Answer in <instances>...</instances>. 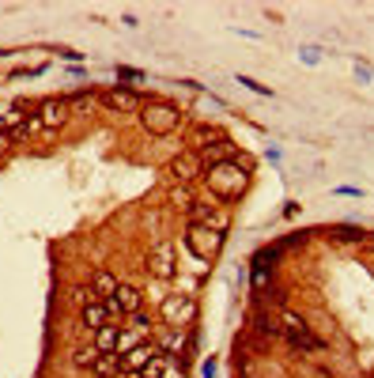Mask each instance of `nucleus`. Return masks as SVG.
I'll return each mask as SVG.
<instances>
[{
	"label": "nucleus",
	"mask_w": 374,
	"mask_h": 378,
	"mask_svg": "<svg viewBox=\"0 0 374 378\" xmlns=\"http://www.w3.org/2000/svg\"><path fill=\"white\" fill-rule=\"evenodd\" d=\"M152 276H159V280L174 276V242H159L152 250Z\"/></svg>",
	"instance_id": "obj_7"
},
{
	"label": "nucleus",
	"mask_w": 374,
	"mask_h": 378,
	"mask_svg": "<svg viewBox=\"0 0 374 378\" xmlns=\"http://www.w3.org/2000/svg\"><path fill=\"white\" fill-rule=\"evenodd\" d=\"M220 246H223V235H216L212 227L189 224V231H185V250L197 257V261H212V257L220 254Z\"/></svg>",
	"instance_id": "obj_3"
},
{
	"label": "nucleus",
	"mask_w": 374,
	"mask_h": 378,
	"mask_svg": "<svg viewBox=\"0 0 374 378\" xmlns=\"http://www.w3.org/2000/svg\"><path fill=\"white\" fill-rule=\"evenodd\" d=\"M117 371H121V356H99L91 363V375L95 378H117Z\"/></svg>",
	"instance_id": "obj_16"
},
{
	"label": "nucleus",
	"mask_w": 374,
	"mask_h": 378,
	"mask_svg": "<svg viewBox=\"0 0 374 378\" xmlns=\"http://www.w3.org/2000/svg\"><path fill=\"white\" fill-rule=\"evenodd\" d=\"M95 103H99V95H95V91H76V95L69 99V110H91Z\"/></svg>",
	"instance_id": "obj_19"
},
{
	"label": "nucleus",
	"mask_w": 374,
	"mask_h": 378,
	"mask_svg": "<svg viewBox=\"0 0 374 378\" xmlns=\"http://www.w3.org/2000/svg\"><path fill=\"white\" fill-rule=\"evenodd\" d=\"M140 125L152 136H171L182 125V110L171 103H148V106H140Z\"/></svg>",
	"instance_id": "obj_2"
},
{
	"label": "nucleus",
	"mask_w": 374,
	"mask_h": 378,
	"mask_svg": "<svg viewBox=\"0 0 374 378\" xmlns=\"http://www.w3.org/2000/svg\"><path fill=\"white\" fill-rule=\"evenodd\" d=\"M231 159H235V144H231V140H216V144H204V147H201L204 170H208V167H220V163H231Z\"/></svg>",
	"instance_id": "obj_8"
},
{
	"label": "nucleus",
	"mask_w": 374,
	"mask_h": 378,
	"mask_svg": "<svg viewBox=\"0 0 374 378\" xmlns=\"http://www.w3.org/2000/svg\"><path fill=\"white\" fill-rule=\"evenodd\" d=\"M166 318H171L174 321V326H182V321H189L193 318V310H197V307H193V299H189V295H174V299H166Z\"/></svg>",
	"instance_id": "obj_14"
},
{
	"label": "nucleus",
	"mask_w": 374,
	"mask_h": 378,
	"mask_svg": "<svg viewBox=\"0 0 374 378\" xmlns=\"http://www.w3.org/2000/svg\"><path fill=\"white\" fill-rule=\"evenodd\" d=\"M117 76H121V80H140V72H136V68H117Z\"/></svg>",
	"instance_id": "obj_27"
},
{
	"label": "nucleus",
	"mask_w": 374,
	"mask_h": 378,
	"mask_svg": "<svg viewBox=\"0 0 374 378\" xmlns=\"http://www.w3.org/2000/svg\"><path fill=\"white\" fill-rule=\"evenodd\" d=\"M148 326H152V318H148L144 310H136V314H129V329H136V333H144Z\"/></svg>",
	"instance_id": "obj_24"
},
{
	"label": "nucleus",
	"mask_w": 374,
	"mask_h": 378,
	"mask_svg": "<svg viewBox=\"0 0 374 378\" xmlns=\"http://www.w3.org/2000/svg\"><path fill=\"white\" fill-rule=\"evenodd\" d=\"M117 378H140V371H117Z\"/></svg>",
	"instance_id": "obj_29"
},
{
	"label": "nucleus",
	"mask_w": 374,
	"mask_h": 378,
	"mask_svg": "<svg viewBox=\"0 0 374 378\" xmlns=\"http://www.w3.org/2000/svg\"><path fill=\"white\" fill-rule=\"evenodd\" d=\"M69 299H72V303H76V307L83 310L87 303H95V295H91V288H83V284H80V288H72V291H69Z\"/></svg>",
	"instance_id": "obj_23"
},
{
	"label": "nucleus",
	"mask_w": 374,
	"mask_h": 378,
	"mask_svg": "<svg viewBox=\"0 0 374 378\" xmlns=\"http://www.w3.org/2000/svg\"><path fill=\"white\" fill-rule=\"evenodd\" d=\"M280 333H287L295 348H306V352H322V340H317L310 329H306V321L292 314V310H284V326H280Z\"/></svg>",
	"instance_id": "obj_4"
},
{
	"label": "nucleus",
	"mask_w": 374,
	"mask_h": 378,
	"mask_svg": "<svg viewBox=\"0 0 374 378\" xmlns=\"http://www.w3.org/2000/svg\"><path fill=\"white\" fill-rule=\"evenodd\" d=\"M87 288H91V295H95L99 303H106L110 295H114V291L121 288V284H117V276L110 272V269H99L95 276H91V284H87Z\"/></svg>",
	"instance_id": "obj_12"
},
{
	"label": "nucleus",
	"mask_w": 374,
	"mask_h": 378,
	"mask_svg": "<svg viewBox=\"0 0 374 378\" xmlns=\"http://www.w3.org/2000/svg\"><path fill=\"white\" fill-rule=\"evenodd\" d=\"M102 106H110V110H140V95L129 91V87H110V91H102Z\"/></svg>",
	"instance_id": "obj_9"
},
{
	"label": "nucleus",
	"mask_w": 374,
	"mask_h": 378,
	"mask_svg": "<svg viewBox=\"0 0 374 378\" xmlns=\"http://www.w3.org/2000/svg\"><path fill=\"white\" fill-rule=\"evenodd\" d=\"M95 359H99L95 340H91V344H76V348H72V367H91Z\"/></svg>",
	"instance_id": "obj_17"
},
{
	"label": "nucleus",
	"mask_w": 374,
	"mask_h": 378,
	"mask_svg": "<svg viewBox=\"0 0 374 378\" xmlns=\"http://www.w3.org/2000/svg\"><path fill=\"white\" fill-rule=\"evenodd\" d=\"M242 84H246L250 91H257V95H268V87H265V84H257V80H250V76H242Z\"/></svg>",
	"instance_id": "obj_26"
},
{
	"label": "nucleus",
	"mask_w": 374,
	"mask_h": 378,
	"mask_svg": "<svg viewBox=\"0 0 374 378\" xmlns=\"http://www.w3.org/2000/svg\"><path fill=\"white\" fill-rule=\"evenodd\" d=\"M38 117H27V122H20V125H15L12 129V133H8V136H12V140H27V136H31V133H38Z\"/></svg>",
	"instance_id": "obj_20"
},
{
	"label": "nucleus",
	"mask_w": 374,
	"mask_h": 378,
	"mask_svg": "<svg viewBox=\"0 0 374 378\" xmlns=\"http://www.w3.org/2000/svg\"><path fill=\"white\" fill-rule=\"evenodd\" d=\"M155 356H159V348H155V344H136L133 352L121 356V371H144V367L152 363Z\"/></svg>",
	"instance_id": "obj_11"
},
{
	"label": "nucleus",
	"mask_w": 374,
	"mask_h": 378,
	"mask_svg": "<svg viewBox=\"0 0 374 378\" xmlns=\"http://www.w3.org/2000/svg\"><path fill=\"white\" fill-rule=\"evenodd\" d=\"M171 174H174V178H182V182H193L197 174H204L201 155H178V159L171 163Z\"/></svg>",
	"instance_id": "obj_13"
},
{
	"label": "nucleus",
	"mask_w": 374,
	"mask_h": 378,
	"mask_svg": "<svg viewBox=\"0 0 374 378\" xmlns=\"http://www.w3.org/2000/svg\"><path fill=\"white\" fill-rule=\"evenodd\" d=\"M163 371H166V356L159 352V356L152 359V363H148L144 371H140V378H163Z\"/></svg>",
	"instance_id": "obj_22"
},
{
	"label": "nucleus",
	"mask_w": 374,
	"mask_h": 378,
	"mask_svg": "<svg viewBox=\"0 0 374 378\" xmlns=\"http://www.w3.org/2000/svg\"><path fill=\"white\" fill-rule=\"evenodd\" d=\"M8 144H12V136H8V133H0V152H4Z\"/></svg>",
	"instance_id": "obj_28"
},
{
	"label": "nucleus",
	"mask_w": 374,
	"mask_h": 378,
	"mask_svg": "<svg viewBox=\"0 0 374 378\" xmlns=\"http://www.w3.org/2000/svg\"><path fill=\"white\" fill-rule=\"evenodd\" d=\"M80 326L87 329V333H99L102 326H110V314H106V303H87V307L80 310Z\"/></svg>",
	"instance_id": "obj_10"
},
{
	"label": "nucleus",
	"mask_w": 374,
	"mask_h": 378,
	"mask_svg": "<svg viewBox=\"0 0 374 378\" xmlns=\"http://www.w3.org/2000/svg\"><path fill=\"white\" fill-rule=\"evenodd\" d=\"M34 117H38L42 129H61L64 117H69V99H45Z\"/></svg>",
	"instance_id": "obj_6"
},
{
	"label": "nucleus",
	"mask_w": 374,
	"mask_h": 378,
	"mask_svg": "<svg viewBox=\"0 0 374 378\" xmlns=\"http://www.w3.org/2000/svg\"><path fill=\"white\" fill-rule=\"evenodd\" d=\"M204 182H208V189L216 193V197L223 201H235L242 189H246V182H250V170L242 167V163H220V167H208L204 170Z\"/></svg>",
	"instance_id": "obj_1"
},
{
	"label": "nucleus",
	"mask_w": 374,
	"mask_h": 378,
	"mask_svg": "<svg viewBox=\"0 0 374 378\" xmlns=\"http://www.w3.org/2000/svg\"><path fill=\"white\" fill-rule=\"evenodd\" d=\"M182 344H185V337H182V333H178V329H174V333L166 337V352H178V348H182Z\"/></svg>",
	"instance_id": "obj_25"
},
{
	"label": "nucleus",
	"mask_w": 374,
	"mask_h": 378,
	"mask_svg": "<svg viewBox=\"0 0 374 378\" xmlns=\"http://www.w3.org/2000/svg\"><path fill=\"white\" fill-rule=\"evenodd\" d=\"M136 310H140V291L129 288V284H121V288L106 299V314H110V321H114V318H129V314H136Z\"/></svg>",
	"instance_id": "obj_5"
},
{
	"label": "nucleus",
	"mask_w": 374,
	"mask_h": 378,
	"mask_svg": "<svg viewBox=\"0 0 374 378\" xmlns=\"http://www.w3.org/2000/svg\"><path fill=\"white\" fill-rule=\"evenodd\" d=\"M140 344V333L136 329H125V333L117 337V356H125V352H133V348Z\"/></svg>",
	"instance_id": "obj_21"
},
{
	"label": "nucleus",
	"mask_w": 374,
	"mask_h": 378,
	"mask_svg": "<svg viewBox=\"0 0 374 378\" xmlns=\"http://www.w3.org/2000/svg\"><path fill=\"white\" fill-rule=\"evenodd\" d=\"M117 337H121V326H102L99 333H95V348H99V356H117Z\"/></svg>",
	"instance_id": "obj_15"
},
{
	"label": "nucleus",
	"mask_w": 374,
	"mask_h": 378,
	"mask_svg": "<svg viewBox=\"0 0 374 378\" xmlns=\"http://www.w3.org/2000/svg\"><path fill=\"white\" fill-rule=\"evenodd\" d=\"M254 326H257V333H261V337H280L276 318H273V314H265V310H261V314L254 318Z\"/></svg>",
	"instance_id": "obj_18"
}]
</instances>
